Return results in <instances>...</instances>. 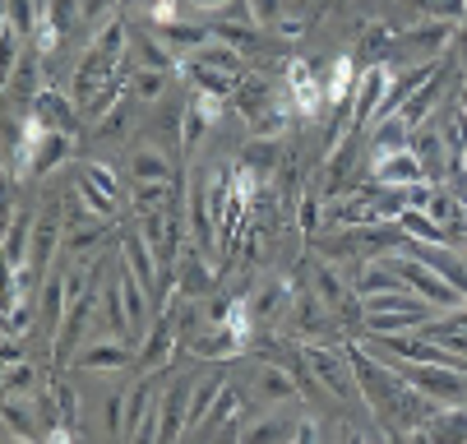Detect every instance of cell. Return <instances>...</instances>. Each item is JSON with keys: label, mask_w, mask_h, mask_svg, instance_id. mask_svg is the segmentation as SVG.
Returning <instances> with one entry per match:
<instances>
[{"label": "cell", "mask_w": 467, "mask_h": 444, "mask_svg": "<svg viewBox=\"0 0 467 444\" xmlns=\"http://www.w3.org/2000/svg\"><path fill=\"white\" fill-rule=\"evenodd\" d=\"M398 227H403V232H412L417 241H426V245H440L444 241V227L440 222H431L426 213H417V209H403V213H398Z\"/></svg>", "instance_id": "obj_17"}, {"label": "cell", "mask_w": 467, "mask_h": 444, "mask_svg": "<svg viewBox=\"0 0 467 444\" xmlns=\"http://www.w3.org/2000/svg\"><path fill=\"white\" fill-rule=\"evenodd\" d=\"M190 5H194V10H227L232 0H190Z\"/></svg>", "instance_id": "obj_29"}, {"label": "cell", "mask_w": 467, "mask_h": 444, "mask_svg": "<svg viewBox=\"0 0 467 444\" xmlns=\"http://www.w3.org/2000/svg\"><path fill=\"white\" fill-rule=\"evenodd\" d=\"M33 111L42 116V120H51L56 130H79V116H75V107H70V98L65 93H56V88H42L37 98H33Z\"/></svg>", "instance_id": "obj_8"}, {"label": "cell", "mask_w": 467, "mask_h": 444, "mask_svg": "<svg viewBox=\"0 0 467 444\" xmlns=\"http://www.w3.org/2000/svg\"><path fill=\"white\" fill-rule=\"evenodd\" d=\"M56 232H60V222H56V213H47V218H37V241H33V283L42 278V269H47V260H51V250H56Z\"/></svg>", "instance_id": "obj_12"}, {"label": "cell", "mask_w": 467, "mask_h": 444, "mask_svg": "<svg viewBox=\"0 0 467 444\" xmlns=\"http://www.w3.org/2000/svg\"><path fill=\"white\" fill-rule=\"evenodd\" d=\"M70 158V139H65V130H47L42 149H37V162H33V176H47L56 162Z\"/></svg>", "instance_id": "obj_14"}, {"label": "cell", "mask_w": 467, "mask_h": 444, "mask_svg": "<svg viewBox=\"0 0 467 444\" xmlns=\"http://www.w3.org/2000/svg\"><path fill=\"white\" fill-rule=\"evenodd\" d=\"M287 93H292V111H301V116L319 111V102L328 98L324 79H315V70L306 66V60H292L287 66Z\"/></svg>", "instance_id": "obj_6"}, {"label": "cell", "mask_w": 467, "mask_h": 444, "mask_svg": "<svg viewBox=\"0 0 467 444\" xmlns=\"http://www.w3.org/2000/svg\"><path fill=\"white\" fill-rule=\"evenodd\" d=\"M75 15H79V5H75V0H47V24L56 28V33H65V28H70L75 24Z\"/></svg>", "instance_id": "obj_21"}, {"label": "cell", "mask_w": 467, "mask_h": 444, "mask_svg": "<svg viewBox=\"0 0 467 444\" xmlns=\"http://www.w3.org/2000/svg\"><path fill=\"white\" fill-rule=\"evenodd\" d=\"M458 56H462V66H467V33H458Z\"/></svg>", "instance_id": "obj_30"}, {"label": "cell", "mask_w": 467, "mask_h": 444, "mask_svg": "<svg viewBox=\"0 0 467 444\" xmlns=\"http://www.w3.org/2000/svg\"><path fill=\"white\" fill-rule=\"evenodd\" d=\"M352 79H357L352 56H338V60H333V70H328V79H324V93H328V102H348V93H352Z\"/></svg>", "instance_id": "obj_15"}, {"label": "cell", "mask_w": 467, "mask_h": 444, "mask_svg": "<svg viewBox=\"0 0 467 444\" xmlns=\"http://www.w3.org/2000/svg\"><path fill=\"white\" fill-rule=\"evenodd\" d=\"M5 28H15L19 37H33L42 28V15L33 0H5Z\"/></svg>", "instance_id": "obj_13"}, {"label": "cell", "mask_w": 467, "mask_h": 444, "mask_svg": "<svg viewBox=\"0 0 467 444\" xmlns=\"http://www.w3.org/2000/svg\"><path fill=\"white\" fill-rule=\"evenodd\" d=\"M120 51H125V28H120V24H107V28L88 42V51H84V60H79V79H75V93H79L84 102H88L107 79H116Z\"/></svg>", "instance_id": "obj_1"}, {"label": "cell", "mask_w": 467, "mask_h": 444, "mask_svg": "<svg viewBox=\"0 0 467 444\" xmlns=\"http://www.w3.org/2000/svg\"><path fill=\"white\" fill-rule=\"evenodd\" d=\"M306 361L315 366L319 385H324L328 394H338V398H348V394H352V379H348V370H343V356H338V352H328V347H306Z\"/></svg>", "instance_id": "obj_7"}, {"label": "cell", "mask_w": 467, "mask_h": 444, "mask_svg": "<svg viewBox=\"0 0 467 444\" xmlns=\"http://www.w3.org/2000/svg\"><path fill=\"white\" fill-rule=\"evenodd\" d=\"M245 10H250V24L254 28L278 24V0H245Z\"/></svg>", "instance_id": "obj_22"}, {"label": "cell", "mask_w": 467, "mask_h": 444, "mask_svg": "<svg viewBox=\"0 0 467 444\" xmlns=\"http://www.w3.org/2000/svg\"><path fill=\"white\" fill-rule=\"evenodd\" d=\"M319 292H324V301H333V305H338V301H343V283H338V274L319 269Z\"/></svg>", "instance_id": "obj_25"}, {"label": "cell", "mask_w": 467, "mask_h": 444, "mask_svg": "<svg viewBox=\"0 0 467 444\" xmlns=\"http://www.w3.org/2000/svg\"><path fill=\"white\" fill-rule=\"evenodd\" d=\"M403 379L408 385H417L431 403H453V398H462L467 394V379L458 375V366H408L403 370Z\"/></svg>", "instance_id": "obj_4"}, {"label": "cell", "mask_w": 467, "mask_h": 444, "mask_svg": "<svg viewBox=\"0 0 467 444\" xmlns=\"http://www.w3.org/2000/svg\"><path fill=\"white\" fill-rule=\"evenodd\" d=\"M28 232H33V222L15 213L10 236H5V260H10V274H15V269H24V236H28Z\"/></svg>", "instance_id": "obj_19"}, {"label": "cell", "mask_w": 467, "mask_h": 444, "mask_svg": "<svg viewBox=\"0 0 467 444\" xmlns=\"http://www.w3.org/2000/svg\"><path fill=\"white\" fill-rule=\"evenodd\" d=\"M417 5H421V15H431V19H440V24L467 15V0H417Z\"/></svg>", "instance_id": "obj_20"}, {"label": "cell", "mask_w": 467, "mask_h": 444, "mask_svg": "<svg viewBox=\"0 0 467 444\" xmlns=\"http://www.w3.org/2000/svg\"><path fill=\"white\" fill-rule=\"evenodd\" d=\"M135 93H140V98H158V93H162V70L144 66V70H140V79H135Z\"/></svg>", "instance_id": "obj_23"}, {"label": "cell", "mask_w": 467, "mask_h": 444, "mask_svg": "<svg viewBox=\"0 0 467 444\" xmlns=\"http://www.w3.org/2000/svg\"><path fill=\"white\" fill-rule=\"evenodd\" d=\"M185 70H190V79H194V88H209V93H218V98H227L241 79H236V70H213V66H194V60H185Z\"/></svg>", "instance_id": "obj_11"}, {"label": "cell", "mask_w": 467, "mask_h": 444, "mask_svg": "<svg viewBox=\"0 0 467 444\" xmlns=\"http://www.w3.org/2000/svg\"><path fill=\"white\" fill-rule=\"evenodd\" d=\"M125 264L135 269V274H140V283L153 292V283H158V274H153V250H149L140 236H130V241H125Z\"/></svg>", "instance_id": "obj_16"}, {"label": "cell", "mask_w": 467, "mask_h": 444, "mask_svg": "<svg viewBox=\"0 0 467 444\" xmlns=\"http://www.w3.org/2000/svg\"><path fill=\"white\" fill-rule=\"evenodd\" d=\"M79 200L93 218H111L116 204H120V185H116V171L102 167V162H88L79 171Z\"/></svg>", "instance_id": "obj_3"}, {"label": "cell", "mask_w": 467, "mask_h": 444, "mask_svg": "<svg viewBox=\"0 0 467 444\" xmlns=\"http://www.w3.org/2000/svg\"><path fill=\"white\" fill-rule=\"evenodd\" d=\"M232 412H241V394L223 385V408H213V421H209V430H213V426H223V421H227ZM209 430H204V435H209Z\"/></svg>", "instance_id": "obj_24"}, {"label": "cell", "mask_w": 467, "mask_h": 444, "mask_svg": "<svg viewBox=\"0 0 467 444\" xmlns=\"http://www.w3.org/2000/svg\"><path fill=\"white\" fill-rule=\"evenodd\" d=\"M393 269H398V278H403V287H412L421 301H435V305H444V310H453V305L462 301V292H458L449 278H440V269L426 264V260H403V264H393Z\"/></svg>", "instance_id": "obj_2"}, {"label": "cell", "mask_w": 467, "mask_h": 444, "mask_svg": "<svg viewBox=\"0 0 467 444\" xmlns=\"http://www.w3.org/2000/svg\"><path fill=\"white\" fill-rule=\"evenodd\" d=\"M135 361V352H130L125 343H102V347H88L79 356V370H120Z\"/></svg>", "instance_id": "obj_10"}, {"label": "cell", "mask_w": 467, "mask_h": 444, "mask_svg": "<svg viewBox=\"0 0 467 444\" xmlns=\"http://www.w3.org/2000/svg\"><path fill=\"white\" fill-rule=\"evenodd\" d=\"M144 60H149L153 70H171V66H176V60H171V56H167L158 42H144Z\"/></svg>", "instance_id": "obj_26"}, {"label": "cell", "mask_w": 467, "mask_h": 444, "mask_svg": "<svg viewBox=\"0 0 467 444\" xmlns=\"http://www.w3.org/2000/svg\"><path fill=\"white\" fill-rule=\"evenodd\" d=\"M190 385H176L171 394H167V403H162V421H158V439H176L181 430H185V421H190Z\"/></svg>", "instance_id": "obj_9"}, {"label": "cell", "mask_w": 467, "mask_h": 444, "mask_svg": "<svg viewBox=\"0 0 467 444\" xmlns=\"http://www.w3.org/2000/svg\"><path fill=\"white\" fill-rule=\"evenodd\" d=\"M153 19H158V24H167V28H171V24H176V19H181V15H176V0H158V5H153Z\"/></svg>", "instance_id": "obj_27"}, {"label": "cell", "mask_w": 467, "mask_h": 444, "mask_svg": "<svg viewBox=\"0 0 467 444\" xmlns=\"http://www.w3.org/2000/svg\"><path fill=\"white\" fill-rule=\"evenodd\" d=\"M269 394H274V398H292V385H287L283 370H269Z\"/></svg>", "instance_id": "obj_28"}, {"label": "cell", "mask_w": 467, "mask_h": 444, "mask_svg": "<svg viewBox=\"0 0 467 444\" xmlns=\"http://www.w3.org/2000/svg\"><path fill=\"white\" fill-rule=\"evenodd\" d=\"M130 167H135V181H140V185H144V181H171V162H167L162 153H153V149H140Z\"/></svg>", "instance_id": "obj_18"}, {"label": "cell", "mask_w": 467, "mask_h": 444, "mask_svg": "<svg viewBox=\"0 0 467 444\" xmlns=\"http://www.w3.org/2000/svg\"><path fill=\"white\" fill-rule=\"evenodd\" d=\"M370 176H375V185H421L426 181V162H421V153H412V149H389V153H375V162H370Z\"/></svg>", "instance_id": "obj_5"}]
</instances>
